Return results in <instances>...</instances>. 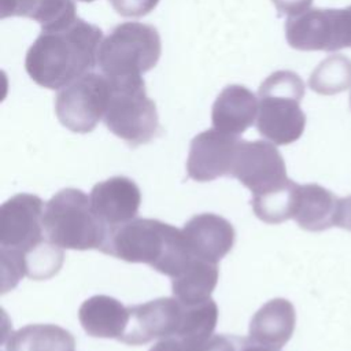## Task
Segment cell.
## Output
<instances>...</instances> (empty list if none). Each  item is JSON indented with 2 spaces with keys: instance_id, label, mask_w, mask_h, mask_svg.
Listing matches in <instances>:
<instances>
[{
  "instance_id": "cell-19",
  "label": "cell",
  "mask_w": 351,
  "mask_h": 351,
  "mask_svg": "<svg viewBox=\"0 0 351 351\" xmlns=\"http://www.w3.org/2000/svg\"><path fill=\"white\" fill-rule=\"evenodd\" d=\"M217 263L192 258L188 266L171 278L173 296L184 304H197L210 299L218 282Z\"/></svg>"
},
{
  "instance_id": "cell-30",
  "label": "cell",
  "mask_w": 351,
  "mask_h": 351,
  "mask_svg": "<svg viewBox=\"0 0 351 351\" xmlns=\"http://www.w3.org/2000/svg\"><path fill=\"white\" fill-rule=\"evenodd\" d=\"M239 351H277V350H273V348H269V347H263V346H259V344H255V343H248L245 340H243V344L240 346Z\"/></svg>"
},
{
  "instance_id": "cell-13",
  "label": "cell",
  "mask_w": 351,
  "mask_h": 351,
  "mask_svg": "<svg viewBox=\"0 0 351 351\" xmlns=\"http://www.w3.org/2000/svg\"><path fill=\"white\" fill-rule=\"evenodd\" d=\"M89 197L93 213L107 229L134 219L141 204L140 188L123 176L97 182Z\"/></svg>"
},
{
  "instance_id": "cell-16",
  "label": "cell",
  "mask_w": 351,
  "mask_h": 351,
  "mask_svg": "<svg viewBox=\"0 0 351 351\" xmlns=\"http://www.w3.org/2000/svg\"><path fill=\"white\" fill-rule=\"evenodd\" d=\"M296 313L293 304L276 298L265 303L250 322V340L273 350L282 348L293 335Z\"/></svg>"
},
{
  "instance_id": "cell-8",
  "label": "cell",
  "mask_w": 351,
  "mask_h": 351,
  "mask_svg": "<svg viewBox=\"0 0 351 351\" xmlns=\"http://www.w3.org/2000/svg\"><path fill=\"white\" fill-rule=\"evenodd\" d=\"M285 37L293 49L335 52L351 47V16L347 8H308L288 16Z\"/></svg>"
},
{
  "instance_id": "cell-18",
  "label": "cell",
  "mask_w": 351,
  "mask_h": 351,
  "mask_svg": "<svg viewBox=\"0 0 351 351\" xmlns=\"http://www.w3.org/2000/svg\"><path fill=\"white\" fill-rule=\"evenodd\" d=\"M339 197L318 184L299 185L292 218L308 232H321L336 226Z\"/></svg>"
},
{
  "instance_id": "cell-5",
  "label": "cell",
  "mask_w": 351,
  "mask_h": 351,
  "mask_svg": "<svg viewBox=\"0 0 351 351\" xmlns=\"http://www.w3.org/2000/svg\"><path fill=\"white\" fill-rule=\"evenodd\" d=\"M160 53L162 44L156 27L125 22L103 38L97 51V66L110 80L141 77L156 66Z\"/></svg>"
},
{
  "instance_id": "cell-31",
  "label": "cell",
  "mask_w": 351,
  "mask_h": 351,
  "mask_svg": "<svg viewBox=\"0 0 351 351\" xmlns=\"http://www.w3.org/2000/svg\"><path fill=\"white\" fill-rule=\"evenodd\" d=\"M81 1H88V3H90V1H93V0H81Z\"/></svg>"
},
{
  "instance_id": "cell-1",
  "label": "cell",
  "mask_w": 351,
  "mask_h": 351,
  "mask_svg": "<svg viewBox=\"0 0 351 351\" xmlns=\"http://www.w3.org/2000/svg\"><path fill=\"white\" fill-rule=\"evenodd\" d=\"M101 41V29L80 18L62 30L41 32L26 52V73L37 85L59 90L97 66Z\"/></svg>"
},
{
  "instance_id": "cell-15",
  "label": "cell",
  "mask_w": 351,
  "mask_h": 351,
  "mask_svg": "<svg viewBox=\"0 0 351 351\" xmlns=\"http://www.w3.org/2000/svg\"><path fill=\"white\" fill-rule=\"evenodd\" d=\"M258 106L256 96L248 88L239 84L228 85L213 104V126L222 133L239 136L256 122Z\"/></svg>"
},
{
  "instance_id": "cell-14",
  "label": "cell",
  "mask_w": 351,
  "mask_h": 351,
  "mask_svg": "<svg viewBox=\"0 0 351 351\" xmlns=\"http://www.w3.org/2000/svg\"><path fill=\"white\" fill-rule=\"evenodd\" d=\"M181 230L189 254L213 263H218L232 250L236 237L232 223L213 213L193 215Z\"/></svg>"
},
{
  "instance_id": "cell-7",
  "label": "cell",
  "mask_w": 351,
  "mask_h": 351,
  "mask_svg": "<svg viewBox=\"0 0 351 351\" xmlns=\"http://www.w3.org/2000/svg\"><path fill=\"white\" fill-rule=\"evenodd\" d=\"M111 82L104 74L89 71L58 90L55 114L74 133H89L104 118Z\"/></svg>"
},
{
  "instance_id": "cell-4",
  "label": "cell",
  "mask_w": 351,
  "mask_h": 351,
  "mask_svg": "<svg viewBox=\"0 0 351 351\" xmlns=\"http://www.w3.org/2000/svg\"><path fill=\"white\" fill-rule=\"evenodd\" d=\"M45 239L66 250H101L107 228L92 210L90 197L81 189L64 188L44 206Z\"/></svg>"
},
{
  "instance_id": "cell-12",
  "label": "cell",
  "mask_w": 351,
  "mask_h": 351,
  "mask_svg": "<svg viewBox=\"0 0 351 351\" xmlns=\"http://www.w3.org/2000/svg\"><path fill=\"white\" fill-rule=\"evenodd\" d=\"M239 143L237 136L222 133L214 128L196 134L191 141L186 159L188 177L206 182L230 176Z\"/></svg>"
},
{
  "instance_id": "cell-28",
  "label": "cell",
  "mask_w": 351,
  "mask_h": 351,
  "mask_svg": "<svg viewBox=\"0 0 351 351\" xmlns=\"http://www.w3.org/2000/svg\"><path fill=\"white\" fill-rule=\"evenodd\" d=\"M271 3L281 15L295 16L307 11L313 0H271Z\"/></svg>"
},
{
  "instance_id": "cell-10",
  "label": "cell",
  "mask_w": 351,
  "mask_h": 351,
  "mask_svg": "<svg viewBox=\"0 0 351 351\" xmlns=\"http://www.w3.org/2000/svg\"><path fill=\"white\" fill-rule=\"evenodd\" d=\"M130 317L119 341L140 346L156 339L177 337L185 315V304L177 298H159L143 304L129 306Z\"/></svg>"
},
{
  "instance_id": "cell-23",
  "label": "cell",
  "mask_w": 351,
  "mask_h": 351,
  "mask_svg": "<svg viewBox=\"0 0 351 351\" xmlns=\"http://www.w3.org/2000/svg\"><path fill=\"white\" fill-rule=\"evenodd\" d=\"M18 251V250H16ZM25 276L33 280H47L55 276L63 265V251L49 240L22 252Z\"/></svg>"
},
{
  "instance_id": "cell-27",
  "label": "cell",
  "mask_w": 351,
  "mask_h": 351,
  "mask_svg": "<svg viewBox=\"0 0 351 351\" xmlns=\"http://www.w3.org/2000/svg\"><path fill=\"white\" fill-rule=\"evenodd\" d=\"M200 343L188 341L180 337H166L160 339L154 347L149 348V351H197Z\"/></svg>"
},
{
  "instance_id": "cell-22",
  "label": "cell",
  "mask_w": 351,
  "mask_h": 351,
  "mask_svg": "<svg viewBox=\"0 0 351 351\" xmlns=\"http://www.w3.org/2000/svg\"><path fill=\"white\" fill-rule=\"evenodd\" d=\"M298 186L299 184L289 180L281 188L252 196L251 206L255 215L266 223H280L292 218Z\"/></svg>"
},
{
  "instance_id": "cell-32",
  "label": "cell",
  "mask_w": 351,
  "mask_h": 351,
  "mask_svg": "<svg viewBox=\"0 0 351 351\" xmlns=\"http://www.w3.org/2000/svg\"><path fill=\"white\" fill-rule=\"evenodd\" d=\"M350 106H351V95H350Z\"/></svg>"
},
{
  "instance_id": "cell-26",
  "label": "cell",
  "mask_w": 351,
  "mask_h": 351,
  "mask_svg": "<svg viewBox=\"0 0 351 351\" xmlns=\"http://www.w3.org/2000/svg\"><path fill=\"white\" fill-rule=\"evenodd\" d=\"M243 340L223 335H213L202 341L197 351H239Z\"/></svg>"
},
{
  "instance_id": "cell-6",
  "label": "cell",
  "mask_w": 351,
  "mask_h": 351,
  "mask_svg": "<svg viewBox=\"0 0 351 351\" xmlns=\"http://www.w3.org/2000/svg\"><path fill=\"white\" fill-rule=\"evenodd\" d=\"M110 82L111 95L103 118L104 125L132 147L147 144L158 133L159 118L155 101L147 95L143 77Z\"/></svg>"
},
{
  "instance_id": "cell-29",
  "label": "cell",
  "mask_w": 351,
  "mask_h": 351,
  "mask_svg": "<svg viewBox=\"0 0 351 351\" xmlns=\"http://www.w3.org/2000/svg\"><path fill=\"white\" fill-rule=\"evenodd\" d=\"M336 226L351 232V195L339 199Z\"/></svg>"
},
{
  "instance_id": "cell-17",
  "label": "cell",
  "mask_w": 351,
  "mask_h": 351,
  "mask_svg": "<svg viewBox=\"0 0 351 351\" xmlns=\"http://www.w3.org/2000/svg\"><path fill=\"white\" fill-rule=\"evenodd\" d=\"M129 317V307L107 295H95L86 299L78 310V319L84 330L89 336L100 339L121 340Z\"/></svg>"
},
{
  "instance_id": "cell-9",
  "label": "cell",
  "mask_w": 351,
  "mask_h": 351,
  "mask_svg": "<svg viewBox=\"0 0 351 351\" xmlns=\"http://www.w3.org/2000/svg\"><path fill=\"white\" fill-rule=\"evenodd\" d=\"M232 177L248 188L252 195H262L289 182L282 155L276 144L263 140H240Z\"/></svg>"
},
{
  "instance_id": "cell-24",
  "label": "cell",
  "mask_w": 351,
  "mask_h": 351,
  "mask_svg": "<svg viewBox=\"0 0 351 351\" xmlns=\"http://www.w3.org/2000/svg\"><path fill=\"white\" fill-rule=\"evenodd\" d=\"M33 21L41 25L43 32L62 30L78 19L73 0H38Z\"/></svg>"
},
{
  "instance_id": "cell-11",
  "label": "cell",
  "mask_w": 351,
  "mask_h": 351,
  "mask_svg": "<svg viewBox=\"0 0 351 351\" xmlns=\"http://www.w3.org/2000/svg\"><path fill=\"white\" fill-rule=\"evenodd\" d=\"M44 203L32 193H18L0 207L1 248L27 251L45 240Z\"/></svg>"
},
{
  "instance_id": "cell-3",
  "label": "cell",
  "mask_w": 351,
  "mask_h": 351,
  "mask_svg": "<svg viewBox=\"0 0 351 351\" xmlns=\"http://www.w3.org/2000/svg\"><path fill=\"white\" fill-rule=\"evenodd\" d=\"M304 96L303 80L291 70L271 73L258 90L256 129L276 145H288L304 132L306 115L300 107Z\"/></svg>"
},
{
  "instance_id": "cell-25",
  "label": "cell",
  "mask_w": 351,
  "mask_h": 351,
  "mask_svg": "<svg viewBox=\"0 0 351 351\" xmlns=\"http://www.w3.org/2000/svg\"><path fill=\"white\" fill-rule=\"evenodd\" d=\"M159 0H111L112 8L122 16L138 18L149 14Z\"/></svg>"
},
{
  "instance_id": "cell-20",
  "label": "cell",
  "mask_w": 351,
  "mask_h": 351,
  "mask_svg": "<svg viewBox=\"0 0 351 351\" xmlns=\"http://www.w3.org/2000/svg\"><path fill=\"white\" fill-rule=\"evenodd\" d=\"M7 351H75L73 335L53 324H32L14 332Z\"/></svg>"
},
{
  "instance_id": "cell-21",
  "label": "cell",
  "mask_w": 351,
  "mask_h": 351,
  "mask_svg": "<svg viewBox=\"0 0 351 351\" xmlns=\"http://www.w3.org/2000/svg\"><path fill=\"white\" fill-rule=\"evenodd\" d=\"M308 86L318 95H336L351 88V59L344 55H330L310 74Z\"/></svg>"
},
{
  "instance_id": "cell-2",
  "label": "cell",
  "mask_w": 351,
  "mask_h": 351,
  "mask_svg": "<svg viewBox=\"0 0 351 351\" xmlns=\"http://www.w3.org/2000/svg\"><path fill=\"white\" fill-rule=\"evenodd\" d=\"M100 251L126 262L147 263L171 278L193 258L186 248L182 230L149 218H134L108 229Z\"/></svg>"
}]
</instances>
